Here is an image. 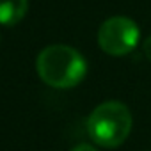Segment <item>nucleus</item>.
<instances>
[{
  "mask_svg": "<svg viewBox=\"0 0 151 151\" xmlns=\"http://www.w3.org/2000/svg\"><path fill=\"white\" fill-rule=\"evenodd\" d=\"M36 71L46 86L55 89H71L86 78L87 60L71 46L50 45L39 52Z\"/></svg>",
  "mask_w": 151,
  "mask_h": 151,
  "instance_id": "nucleus-1",
  "label": "nucleus"
},
{
  "mask_svg": "<svg viewBox=\"0 0 151 151\" xmlns=\"http://www.w3.org/2000/svg\"><path fill=\"white\" fill-rule=\"evenodd\" d=\"M132 112L121 101H103L87 117V133L94 144L114 149L119 147L132 132Z\"/></svg>",
  "mask_w": 151,
  "mask_h": 151,
  "instance_id": "nucleus-2",
  "label": "nucleus"
},
{
  "mask_svg": "<svg viewBox=\"0 0 151 151\" xmlns=\"http://www.w3.org/2000/svg\"><path fill=\"white\" fill-rule=\"evenodd\" d=\"M139 37L140 30L137 23L126 16H112L105 20L98 30L100 48L112 57H123L132 53L139 45Z\"/></svg>",
  "mask_w": 151,
  "mask_h": 151,
  "instance_id": "nucleus-3",
  "label": "nucleus"
},
{
  "mask_svg": "<svg viewBox=\"0 0 151 151\" xmlns=\"http://www.w3.org/2000/svg\"><path fill=\"white\" fill-rule=\"evenodd\" d=\"M29 9V0H0V25L13 27L20 23Z\"/></svg>",
  "mask_w": 151,
  "mask_h": 151,
  "instance_id": "nucleus-4",
  "label": "nucleus"
},
{
  "mask_svg": "<svg viewBox=\"0 0 151 151\" xmlns=\"http://www.w3.org/2000/svg\"><path fill=\"white\" fill-rule=\"evenodd\" d=\"M142 50H144V55L151 60V36L144 41V45H142Z\"/></svg>",
  "mask_w": 151,
  "mask_h": 151,
  "instance_id": "nucleus-5",
  "label": "nucleus"
},
{
  "mask_svg": "<svg viewBox=\"0 0 151 151\" xmlns=\"http://www.w3.org/2000/svg\"><path fill=\"white\" fill-rule=\"evenodd\" d=\"M71 151H98V149L93 147L91 144H78V146H75Z\"/></svg>",
  "mask_w": 151,
  "mask_h": 151,
  "instance_id": "nucleus-6",
  "label": "nucleus"
}]
</instances>
